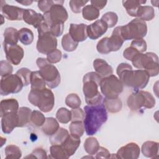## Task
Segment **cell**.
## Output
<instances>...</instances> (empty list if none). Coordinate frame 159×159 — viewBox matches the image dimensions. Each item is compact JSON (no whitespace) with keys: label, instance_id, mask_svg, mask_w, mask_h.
<instances>
[{"label":"cell","instance_id":"obj_1","mask_svg":"<svg viewBox=\"0 0 159 159\" xmlns=\"http://www.w3.org/2000/svg\"><path fill=\"white\" fill-rule=\"evenodd\" d=\"M116 73L123 85L135 90L143 89L149 81L150 76L143 70H133L132 67L127 63H121L117 67Z\"/></svg>","mask_w":159,"mask_h":159},{"label":"cell","instance_id":"obj_2","mask_svg":"<svg viewBox=\"0 0 159 159\" xmlns=\"http://www.w3.org/2000/svg\"><path fill=\"white\" fill-rule=\"evenodd\" d=\"M83 124L88 135H94L107 120V112L103 103L97 105H87L84 107Z\"/></svg>","mask_w":159,"mask_h":159},{"label":"cell","instance_id":"obj_3","mask_svg":"<svg viewBox=\"0 0 159 159\" xmlns=\"http://www.w3.org/2000/svg\"><path fill=\"white\" fill-rule=\"evenodd\" d=\"M102 78L96 72L86 73L83 79V91L86 102L88 105H97L102 103L103 98L99 91Z\"/></svg>","mask_w":159,"mask_h":159},{"label":"cell","instance_id":"obj_4","mask_svg":"<svg viewBox=\"0 0 159 159\" xmlns=\"http://www.w3.org/2000/svg\"><path fill=\"white\" fill-rule=\"evenodd\" d=\"M28 99L32 105L38 107L43 112L51 111L55 104L54 94L51 89L47 88L42 89H31Z\"/></svg>","mask_w":159,"mask_h":159},{"label":"cell","instance_id":"obj_5","mask_svg":"<svg viewBox=\"0 0 159 159\" xmlns=\"http://www.w3.org/2000/svg\"><path fill=\"white\" fill-rule=\"evenodd\" d=\"M131 61L134 67L146 71L150 76H155L159 73L158 57L155 53H140Z\"/></svg>","mask_w":159,"mask_h":159},{"label":"cell","instance_id":"obj_6","mask_svg":"<svg viewBox=\"0 0 159 159\" xmlns=\"http://www.w3.org/2000/svg\"><path fill=\"white\" fill-rule=\"evenodd\" d=\"M36 63L39 68V72L45 80L46 84L50 88H55L60 83V74L57 68L49 63L47 58H38Z\"/></svg>","mask_w":159,"mask_h":159},{"label":"cell","instance_id":"obj_7","mask_svg":"<svg viewBox=\"0 0 159 159\" xmlns=\"http://www.w3.org/2000/svg\"><path fill=\"white\" fill-rule=\"evenodd\" d=\"M147 33L146 22L139 18H135L127 24L120 26V35L124 41L143 39Z\"/></svg>","mask_w":159,"mask_h":159},{"label":"cell","instance_id":"obj_8","mask_svg":"<svg viewBox=\"0 0 159 159\" xmlns=\"http://www.w3.org/2000/svg\"><path fill=\"white\" fill-rule=\"evenodd\" d=\"M127 104L132 111H138L142 108L152 109L155 106V99L149 92L137 90L128 97Z\"/></svg>","mask_w":159,"mask_h":159},{"label":"cell","instance_id":"obj_9","mask_svg":"<svg viewBox=\"0 0 159 159\" xmlns=\"http://www.w3.org/2000/svg\"><path fill=\"white\" fill-rule=\"evenodd\" d=\"M63 1H57L50 11L43 14L44 21L48 25L49 30L52 25L64 24L68 19V12L63 6Z\"/></svg>","mask_w":159,"mask_h":159},{"label":"cell","instance_id":"obj_10","mask_svg":"<svg viewBox=\"0 0 159 159\" xmlns=\"http://www.w3.org/2000/svg\"><path fill=\"white\" fill-rule=\"evenodd\" d=\"M99 86L102 94L109 99L118 98L124 89L123 84L114 75L102 78Z\"/></svg>","mask_w":159,"mask_h":159},{"label":"cell","instance_id":"obj_11","mask_svg":"<svg viewBox=\"0 0 159 159\" xmlns=\"http://www.w3.org/2000/svg\"><path fill=\"white\" fill-rule=\"evenodd\" d=\"M24 86L20 78L16 74L2 76L0 81V93L2 96L20 92Z\"/></svg>","mask_w":159,"mask_h":159},{"label":"cell","instance_id":"obj_12","mask_svg":"<svg viewBox=\"0 0 159 159\" xmlns=\"http://www.w3.org/2000/svg\"><path fill=\"white\" fill-rule=\"evenodd\" d=\"M57 40L50 31L39 34L37 42V50L42 54L47 55L57 49Z\"/></svg>","mask_w":159,"mask_h":159},{"label":"cell","instance_id":"obj_13","mask_svg":"<svg viewBox=\"0 0 159 159\" xmlns=\"http://www.w3.org/2000/svg\"><path fill=\"white\" fill-rule=\"evenodd\" d=\"M3 47L7 61L12 65H18L24 55L23 48L17 44H10L5 42H3Z\"/></svg>","mask_w":159,"mask_h":159},{"label":"cell","instance_id":"obj_14","mask_svg":"<svg viewBox=\"0 0 159 159\" xmlns=\"http://www.w3.org/2000/svg\"><path fill=\"white\" fill-rule=\"evenodd\" d=\"M140 147L134 142H130L120 147L116 154V158L137 159L140 156Z\"/></svg>","mask_w":159,"mask_h":159},{"label":"cell","instance_id":"obj_15","mask_svg":"<svg viewBox=\"0 0 159 159\" xmlns=\"http://www.w3.org/2000/svg\"><path fill=\"white\" fill-rule=\"evenodd\" d=\"M107 29L108 27L105 22L101 19L97 20L87 26L88 37L92 40L98 39L106 32Z\"/></svg>","mask_w":159,"mask_h":159},{"label":"cell","instance_id":"obj_16","mask_svg":"<svg viewBox=\"0 0 159 159\" xmlns=\"http://www.w3.org/2000/svg\"><path fill=\"white\" fill-rule=\"evenodd\" d=\"M1 11L4 17L9 20H21L23 19L24 9L22 8L9 5L5 2L4 4H1Z\"/></svg>","mask_w":159,"mask_h":159},{"label":"cell","instance_id":"obj_17","mask_svg":"<svg viewBox=\"0 0 159 159\" xmlns=\"http://www.w3.org/2000/svg\"><path fill=\"white\" fill-rule=\"evenodd\" d=\"M16 127H18L17 112L8 113L1 117V128L4 134L11 133Z\"/></svg>","mask_w":159,"mask_h":159},{"label":"cell","instance_id":"obj_18","mask_svg":"<svg viewBox=\"0 0 159 159\" xmlns=\"http://www.w3.org/2000/svg\"><path fill=\"white\" fill-rule=\"evenodd\" d=\"M22 19L25 23L31 25L37 29H38L44 22L43 15L37 13L31 9H24Z\"/></svg>","mask_w":159,"mask_h":159},{"label":"cell","instance_id":"obj_19","mask_svg":"<svg viewBox=\"0 0 159 159\" xmlns=\"http://www.w3.org/2000/svg\"><path fill=\"white\" fill-rule=\"evenodd\" d=\"M87 26L84 24H71L69 29V34L73 39L77 42H83L86 40L87 35Z\"/></svg>","mask_w":159,"mask_h":159},{"label":"cell","instance_id":"obj_20","mask_svg":"<svg viewBox=\"0 0 159 159\" xmlns=\"http://www.w3.org/2000/svg\"><path fill=\"white\" fill-rule=\"evenodd\" d=\"M124 40L120 35V26L116 27L110 37H108L107 40V45L109 50V52H116L119 50L123 43Z\"/></svg>","mask_w":159,"mask_h":159},{"label":"cell","instance_id":"obj_21","mask_svg":"<svg viewBox=\"0 0 159 159\" xmlns=\"http://www.w3.org/2000/svg\"><path fill=\"white\" fill-rule=\"evenodd\" d=\"M93 67L102 78L109 76L113 73V69L106 61L101 58H96L93 61Z\"/></svg>","mask_w":159,"mask_h":159},{"label":"cell","instance_id":"obj_22","mask_svg":"<svg viewBox=\"0 0 159 159\" xmlns=\"http://www.w3.org/2000/svg\"><path fill=\"white\" fill-rule=\"evenodd\" d=\"M19 102L14 98L3 99L0 103V116L8 113H17L19 110Z\"/></svg>","mask_w":159,"mask_h":159},{"label":"cell","instance_id":"obj_23","mask_svg":"<svg viewBox=\"0 0 159 159\" xmlns=\"http://www.w3.org/2000/svg\"><path fill=\"white\" fill-rule=\"evenodd\" d=\"M80 143V138L75 137L70 134L67 137V138L61 144V145L64 148L68 155L71 157L75 154L78 148L79 147Z\"/></svg>","mask_w":159,"mask_h":159},{"label":"cell","instance_id":"obj_24","mask_svg":"<svg viewBox=\"0 0 159 159\" xmlns=\"http://www.w3.org/2000/svg\"><path fill=\"white\" fill-rule=\"evenodd\" d=\"M159 145L158 143L154 141H146L142 145V152L147 157L153 158L158 157Z\"/></svg>","mask_w":159,"mask_h":159},{"label":"cell","instance_id":"obj_25","mask_svg":"<svg viewBox=\"0 0 159 159\" xmlns=\"http://www.w3.org/2000/svg\"><path fill=\"white\" fill-rule=\"evenodd\" d=\"M60 128V125L57 119L53 117H47L42 126V130L46 135L51 136Z\"/></svg>","mask_w":159,"mask_h":159},{"label":"cell","instance_id":"obj_26","mask_svg":"<svg viewBox=\"0 0 159 159\" xmlns=\"http://www.w3.org/2000/svg\"><path fill=\"white\" fill-rule=\"evenodd\" d=\"M102 103L106 110L111 113H117L122 109V102L119 98L103 99Z\"/></svg>","mask_w":159,"mask_h":159},{"label":"cell","instance_id":"obj_27","mask_svg":"<svg viewBox=\"0 0 159 159\" xmlns=\"http://www.w3.org/2000/svg\"><path fill=\"white\" fill-rule=\"evenodd\" d=\"M146 1L129 0L122 1L123 6L125 7L127 14L132 17H137V13L140 6L145 4Z\"/></svg>","mask_w":159,"mask_h":159},{"label":"cell","instance_id":"obj_28","mask_svg":"<svg viewBox=\"0 0 159 159\" xmlns=\"http://www.w3.org/2000/svg\"><path fill=\"white\" fill-rule=\"evenodd\" d=\"M32 111L27 107H20L17 111L18 127L26 126L30 122Z\"/></svg>","mask_w":159,"mask_h":159},{"label":"cell","instance_id":"obj_29","mask_svg":"<svg viewBox=\"0 0 159 159\" xmlns=\"http://www.w3.org/2000/svg\"><path fill=\"white\" fill-rule=\"evenodd\" d=\"M137 17L145 22L151 20L155 17L154 9L150 6H140L137 11Z\"/></svg>","mask_w":159,"mask_h":159},{"label":"cell","instance_id":"obj_30","mask_svg":"<svg viewBox=\"0 0 159 159\" xmlns=\"http://www.w3.org/2000/svg\"><path fill=\"white\" fill-rule=\"evenodd\" d=\"M30 84L31 89H42L46 88V83L39 71H32Z\"/></svg>","mask_w":159,"mask_h":159},{"label":"cell","instance_id":"obj_31","mask_svg":"<svg viewBox=\"0 0 159 159\" xmlns=\"http://www.w3.org/2000/svg\"><path fill=\"white\" fill-rule=\"evenodd\" d=\"M69 135L66 129L60 127L54 134L50 137L49 141L52 145H61Z\"/></svg>","mask_w":159,"mask_h":159},{"label":"cell","instance_id":"obj_32","mask_svg":"<svg viewBox=\"0 0 159 159\" xmlns=\"http://www.w3.org/2000/svg\"><path fill=\"white\" fill-rule=\"evenodd\" d=\"M99 10L93 5H86L82 9L83 17L87 20H93L99 16Z\"/></svg>","mask_w":159,"mask_h":159},{"label":"cell","instance_id":"obj_33","mask_svg":"<svg viewBox=\"0 0 159 159\" xmlns=\"http://www.w3.org/2000/svg\"><path fill=\"white\" fill-rule=\"evenodd\" d=\"M18 36L19 40H20V42L25 45L31 44L34 39V35L32 31L25 27L22 28L18 31Z\"/></svg>","mask_w":159,"mask_h":159},{"label":"cell","instance_id":"obj_34","mask_svg":"<svg viewBox=\"0 0 159 159\" xmlns=\"http://www.w3.org/2000/svg\"><path fill=\"white\" fill-rule=\"evenodd\" d=\"M84 148L89 155H94L99 148V143L95 137H88L84 143Z\"/></svg>","mask_w":159,"mask_h":159},{"label":"cell","instance_id":"obj_35","mask_svg":"<svg viewBox=\"0 0 159 159\" xmlns=\"http://www.w3.org/2000/svg\"><path fill=\"white\" fill-rule=\"evenodd\" d=\"M4 42L10 44H17L19 36L18 31L14 27H7L4 32Z\"/></svg>","mask_w":159,"mask_h":159},{"label":"cell","instance_id":"obj_36","mask_svg":"<svg viewBox=\"0 0 159 159\" xmlns=\"http://www.w3.org/2000/svg\"><path fill=\"white\" fill-rule=\"evenodd\" d=\"M61 45L65 51L70 52L76 49L78 42L75 41L69 34H66L62 37Z\"/></svg>","mask_w":159,"mask_h":159},{"label":"cell","instance_id":"obj_37","mask_svg":"<svg viewBox=\"0 0 159 159\" xmlns=\"http://www.w3.org/2000/svg\"><path fill=\"white\" fill-rule=\"evenodd\" d=\"M70 134L75 137L80 138L84 132V125L82 121H72L69 126Z\"/></svg>","mask_w":159,"mask_h":159},{"label":"cell","instance_id":"obj_38","mask_svg":"<svg viewBox=\"0 0 159 159\" xmlns=\"http://www.w3.org/2000/svg\"><path fill=\"white\" fill-rule=\"evenodd\" d=\"M50 152L51 157L53 158L66 159L70 157L61 145H52Z\"/></svg>","mask_w":159,"mask_h":159},{"label":"cell","instance_id":"obj_39","mask_svg":"<svg viewBox=\"0 0 159 159\" xmlns=\"http://www.w3.org/2000/svg\"><path fill=\"white\" fill-rule=\"evenodd\" d=\"M6 158L19 159L22 157V152L19 147L15 145H9L5 148Z\"/></svg>","mask_w":159,"mask_h":159},{"label":"cell","instance_id":"obj_40","mask_svg":"<svg viewBox=\"0 0 159 159\" xmlns=\"http://www.w3.org/2000/svg\"><path fill=\"white\" fill-rule=\"evenodd\" d=\"M56 119L61 124H67L71 120V111L65 107H61L56 113Z\"/></svg>","mask_w":159,"mask_h":159},{"label":"cell","instance_id":"obj_41","mask_svg":"<svg viewBox=\"0 0 159 159\" xmlns=\"http://www.w3.org/2000/svg\"><path fill=\"white\" fill-rule=\"evenodd\" d=\"M65 104L69 107L75 109L80 107L81 104V101L78 94L75 93H71L66 97Z\"/></svg>","mask_w":159,"mask_h":159},{"label":"cell","instance_id":"obj_42","mask_svg":"<svg viewBox=\"0 0 159 159\" xmlns=\"http://www.w3.org/2000/svg\"><path fill=\"white\" fill-rule=\"evenodd\" d=\"M106 22L108 28H112L117 24L118 21V16L114 12H107L105 13L101 19Z\"/></svg>","mask_w":159,"mask_h":159},{"label":"cell","instance_id":"obj_43","mask_svg":"<svg viewBox=\"0 0 159 159\" xmlns=\"http://www.w3.org/2000/svg\"><path fill=\"white\" fill-rule=\"evenodd\" d=\"M46 118L44 115L39 111L34 110L32 112L30 117V122L37 127L42 126L44 124Z\"/></svg>","mask_w":159,"mask_h":159},{"label":"cell","instance_id":"obj_44","mask_svg":"<svg viewBox=\"0 0 159 159\" xmlns=\"http://www.w3.org/2000/svg\"><path fill=\"white\" fill-rule=\"evenodd\" d=\"M32 71L27 68H22L19 69L17 72L16 75L22 80L24 86H28L30 83V76Z\"/></svg>","mask_w":159,"mask_h":159},{"label":"cell","instance_id":"obj_45","mask_svg":"<svg viewBox=\"0 0 159 159\" xmlns=\"http://www.w3.org/2000/svg\"><path fill=\"white\" fill-rule=\"evenodd\" d=\"M88 2V1H83V0H71L69 2V5L72 12L76 14L80 13L81 11V7Z\"/></svg>","mask_w":159,"mask_h":159},{"label":"cell","instance_id":"obj_46","mask_svg":"<svg viewBox=\"0 0 159 159\" xmlns=\"http://www.w3.org/2000/svg\"><path fill=\"white\" fill-rule=\"evenodd\" d=\"M61 58H62L61 52L58 49H55L47 55V61L52 64L57 63L59 62L61 60Z\"/></svg>","mask_w":159,"mask_h":159},{"label":"cell","instance_id":"obj_47","mask_svg":"<svg viewBox=\"0 0 159 159\" xmlns=\"http://www.w3.org/2000/svg\"><path fill=\"white\" fill-rule=\"evenodd\" d=\"M13 71V68L8 61L1 60L0 62V74L1 77L11 75Z\"/></svg>","mask_w":159,"mask_h":159},{"label":"cell","instance_id":"obj_48","mask_svg":"<svg viewBox=\"0 0 159 159\" xmlns=\"http://www.w3.org/2000/svg\"><path fill=\"white\" fill-rule=\"evenodd\" d=\"M107 40L108 37H104L98 42L96 48L99 53L108 54L110 53L107 45Z\"/></svg>","mask_w":159,"mask_h":159},{"label":"cell","instance_id":"obj_49","mask_svg":"<svg viewBox=\"0 0 159 159\" xmlns=\"http://www.w3.org/2000/svg\"><path fill=\"white\" fill-rule=\"evenodd\" d=\"M130 46L135 48L140 53H143L147 50V43L143 39L133 40L130 43Z\"/></svg>","mask_w":159,"mask_h":159},{"label":"cell","instance_id":"obj_50","mask_svg":"<svg viewBox=\"0 0 159 159\" xmlns=\"http://www.w3.org/2000/svg\"><path fill=\"white\" fill-rule=\"evenodd\" d=\"M71 121H83L84 119L85 114L82 109L80 107L75 108L71 109Z\"/></svg>","mask_w":159,"mask_h":159},{"label":"cell","instance_id":"obj_51","mask_svg":"<svg viewBox=\"0 0 159 159\" xmlns=\"http://www.w3.org/2000/svg\"><path fill=\"white\" fill-rule=\"evenodd\" d=\"M57 1H38V7L43 12H48L52 6L55 4Z\"/></svg>","mask_w":159,"mask_h":159},{"label":"cell","instance_id":"obj_52","mask_svg":"<svg viewBox=\"0 0 159 159\" xmlns=\"http://www.w3.org/2000/svg\"><path fill=\"white\" fill-rule=\"evenodd\" d=\"M25 158H40L43 159L47 158V153L42 148H37L34 149L30 155L27 156Z\"/></svg>","mask_w":159,"mask_h":159},{"label":"cell","instance_id":"obj_53","mask_svg":"<svg viewBox=\"0 0 159 159\" xmlns=\"http://www.w3.org/2000/svg\"><path fill=\"white\" fill-rule=\"evenodd\" d=\"M139 53H140V52L138 50H137L134 47L130 46L124 50V51L123 52V56L127 60L132 61L134 57H135Z\"/></svg>","mask_w":159,"mask_h":159},{"label":"cell","instance_id":"obj_54","mask_svg":"<svg viewBox=\"0 0 159 159\" xmlns=\"http://www.w3.org/2000/svg\"><path fill=\"white\" fill-rule=\"evenodd\" d=\"M96 158H109L111 153L107 149L103 147H99L98 150L96 153Z\"/></svg>","mask_w":159,"mask_h":159},{"label":"cell","instance_id":"obj_55","mask_svg":"<svg viewBox=\"0 0 159 159\" xmlns=\"http://www.w3.org/2000/svg\"><path fill=\"white\" fill-rule=\"evenodd\" d=\"M91 4L93 5V6H94L96 8H97L98 10H101L102 9H103L107 1H96V0H92L90 1Z\"/></svg>","mask_w":159,"mask_h":159},{"label":"cell","instance_id":"obj_56","mask_svg":"<svg viewBox=\"0 0 159 159\" xmlns=\"http://www.w3.org/2000/svg\"><path fill=\"white\" fill-rule=\"evenodd\" d=\"M17 2L20 4H22L24 6H29L33 2L32 1H17Z\"/></svg>","mask_w":159,"mask_h":159}]
</instances>
